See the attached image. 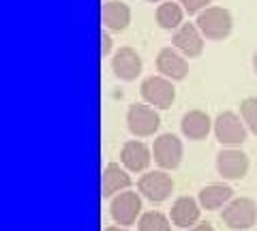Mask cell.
Instances as JSON below:
<instances>
[{
	"instance_id": "obj_1",
	"label": "cell",
	"mask_w": 257,
	"mask_h": 231,
	"mask_svg": "<svg viewBox=\"0 0 257 231\" xmlns=\"http://www.w3.org/2000/svg\"><path fill=\"white\" fill-rule=\"evenodd\" d=\"M195 24L202 30V35L210 39V41H223L234 30V18L223 7H208V9H204L197 15Z\"/></svg>"
},
{
	"instance_id": "obj_2",
	"label": "cell",
	"mask_w": 257,
	"mask_h": 231,
	"mask_svg": "<svg viewBox=\"0 0 257 231\" xmlns=\"http://www.w3.org/2000/svg\"><path fill=\"white\" fill-rule=\"evenodd\" d=\"M221 218H223L225 225H227L229 229H234V231L251 229L257 222V205H255V201L251 197L231 199V201L223 208Z\"/></svg>"
},
{
	"instance_id": "obj_3",
	"label": "cell",
	"mask_w": 257,
	"mask_h": 231,
	"mask_svg": "<svg viewBox=\"0 0 257 231\" xmlns=\"http://www.w3.org/2000/svg\"><path fill=\"white\" fill-rule=\"evenodd\" d=\"M140 92H142V99L148 103L152 107H159V109H167L174 105L176 101V88H174V82L167 79L165 75H152L146 77L140 86Z\"/></svg>"
},
{
	"instance_id": "obj_4",
	"label": "cell",
	"mask_w": 257,
	"mask_h": 231,
	"mask_svg": "<svg viewBox=\"0 0 257 231\" xmlns=\"http://www.w3.org/2000/svg\"><path fill=\"white\" fill-rule=\"evenodd\" d=\"M126 126L135 137H150V135H155L159 131L161 116L155 111V107L148 105V103L146 105L135 103V105H131L126 111Z\"/></svg>"
},
{
	"instance_id": "obj_5",
	"label": "cell",
	"mask_w": 257,
	"mask_h": 231,
	"mask_svg": "<svg viewBox=\"0 0 257 231\" xmlns=\"http://www.w3.org/2000/svg\"><path fill=\"white\" fill-rule=\"evenodd\" d=\"M214 135L216 141L223 146H240L246 139V124L242 116L234 114V111H223L214 120Z\"/></svg>"
},
{
	"instance_id": "obj_6",
	"label": "cell",
	"mask_w": 257,
	"mask_h": 231,
	"mask_svg": "<svg viewBox=\"0 0 257 231\" xmlns=\"http://www.w3.org/2000/svg\"><path fill=\"white\" fill-rule=\"evenodd\" d=\"M138 190L152 203H161L174 193V180L165 171H148L138 180Z\"/></svg>"
},
{
	"instance_id": "obj_7",
	"label": "cell",
	"mask_w": 257,
	"mask_h": 231,
	"mask_svg": "<svg viewBox=\"0 0 257 231\" xmlns=\"http://www.w3.org/2000/svg\"><path fill=\"white\" fill-rule=\"evenodd\" d=\"M140 212H142V197L138 193H133V190H122V193H118L109 203L111 218L122 227L138 222Z\"/></svg>"
},
{
	"instance_id": "obj_8",
	"label": "cell",
	"mask_w": 257,
	"mask_h": 231,
	"mask_svg": "<svg viewBox=\"0 0 257 231\" xmlns=\"http://www.w3.org/2000/svg\"><path fill=\"white\" fill-rule=\"evenodd\" d=\"M182 141L172 133L159 135L152 146V154L161 169H176L182 161Z\"/></svg>"
},
{
	"instance_id": "obj_9",
	"label": "cell",
	"mask_w": 257,
	"mask_h": 231,
	"mask_svg": "<svg viewBox=\"0 0 257 231\" xmlns=\"http://www.w3.org/2000/svg\"><path fill=\"white\" fill-rule=\"evenodd\" d=\"M172 43L182 56H189V58H197L204 52V35L197 28V24L191 22H184L180 28L174 30Z\"/></svg>"
},
{
	"instance_id": "obj_10",
	"label": "cell",
	"mask_w": 257,
	"mask_h": 231,
	"mask_svg": "<svg viewBox=\"0 0 257 231\" xmlns=\"http://www.w3.org/2000/svg\"><path fill=\"white\" fill-rule=\"evenodd\" d=\"M142 67H144L142 56L138 50H133V47H120L114 54V58H111V71H114V75L118 79H122V82L138 79L142 73Z\"/></svg>"
},
{
	"instance_id": "obj_11",
	"label": "cell",
	"mask_w": 257,
	"mask_h": 231,
	"mask_svg": "<svg viewBox=\"0 0 257 231\" xmlns=\"http://www.w3.org/2000/svg\"><path fill=\"white\" fill-rule=\"evenodd\" d=\"M216 171L225 180H242L248 171V156L242 150H223L216 156Z\"/></svg>"
},
{
	"instance_id": "obj_12",
	"label": "cell",
	"mask_w": 257,
	"mask_h": 231,
	"mask_svg": "<svg viewBox=\"0 0 257 231\" xmlns=\"http://www.w3.org/2000/svg\"><path fill=\"white\" fill-rule=\"evenodd\" d=\"M157 71L172 82H182L189 73V62L182 54H178V50L163 47L157 56Z\"/></svg>"
},
{
	"instance_id": "obj_13",
	"label": "cell",
	"mask_w": 257,
	"mask_h": 231,
	"mask_svg": "<svg viewBox=\"0 0 257 231\" xmlns=\"http://www.w3.org/2000/svg\"><path fill=\"white\" fill-rule=\"evenodd\" d=\"M180 129H182L184 137H189L191 141H202L214 129V122L210 120V116H208L206 111H202V109H191V111H187V114L182 116Z\"/></svg>"
},
{
	"instance_id": "obj_14",
	"label": "cell",
	"mask_w": 257,
	"mask_h": 231,
	"mask_svg": "<svg viewBox=\"0 0 257 231\" xmlns=\"http://www.w3.org/2000/svg\"><path fill=\"white\" fill-rule=\"evenodd\" d=\"M120 161L128 171H146L152 161V152L144 141H126L122 150H120Z\"/></svg>"
},
{
	"instance_id": "obj_15",
	"label": "cell",
	"mask_w": 257,
	"mask_h": 231,
	"mask_svg": "<svg viewBox=\"0 0 257 231\" xmlns=\"http://www.w3.org/2000/svg\"><path fill=\"white\" fill-rule=\"evenodd\" d=\"M103 24L111 33H122L131 24V9L122 0H107L103 5Z\"/></svg>"
},
{
	"instance_id": "obj_16",
	"label": "cell",
	"mask_w": 257,
	"mask_h": 231,
	"mask_svg": "<svg viewBox=\"0 0 257 231\" xmlns=\"http://www.w3.org/2000/svg\"><path fill=\"white\" fill-rule=\"evenodd\" d=\"M199 203L193 197H178L172 205L170 218L176 227H193L199 220Z\"/></svg>"
},
{
	"instance_id": "obj_17",
	"label": "cell",
	"mask_w": 257,
	"mask_h": 231,
	"mask_svg": "<svg viewBox=\"0 0 257 231\" xmlns=\"http://www.w3.org/2000/svg\"><path fill=\"white\" fill-rule=\"evenodd\" d=\"M184 7L178 3L176 5L174 0H165V3H161L157 7V24H159V28H163V30H176V28H180L182 24H184Z\"/></svg>"
},
{
	"instance_id": "obj_18",
	"label": "cell",
	"mask_w": 257,
	"mask_h": 231,
	"mask_svg": "<svg viewBox=\"0 0 257 231\" xmlns=\"http://www.w3.org/2000/svg\"><path fill=\"white\" fill-rule=\"evenodd\" d=\"M231 195H234V190H231V186H227V184L204 186L199 190V205H202L204 210H219L225 203L231 201Z\"/></svg>"
},
{
	"instance_id": "obj_19",
	"label": "cell",
	"mask_w": 257,
	"mask_h": 231,
	"mask_svg": "<svg viewBox=\"0 0 257 231\" xmlns=\"http://www.w3.org/2000/svg\"><path fill=\"white\" fill-rule=\"evenodd\" d=\"M131 186V178L124 169H120V165L109 163L103 171V197H114L120 190H126Z\"/></svg>"
},
{
	"instance_id": "obj_20",
	"label": "cell",
	"mask_w": 257,
	"mask_h": 231,
	"mask_svg": "<svg viewBox=\"0 0 257 231\" xmlns=\"http://www.w3.org/2000/svg\"><path fill=\"white\" fill-rule=\"evenodd\" d=\"M140 231H172L170 218L161 212H144L138 222Z\"/></svg>"
},
{
	"instance_id": "obj_21",
	"label": "cell",
	"mask_w": 257,
	"mask_h": 231,
	"mask_svg": "<svg viewBox=\"0 0 257 231\" xmlns=\"http://www.w3.org/2000/svg\"><path fill=\"white\" fill-rule=\"evenodd\" d=\"M240 116H242L246 129L257 135V97H248L240 103Z\"/></svg>"
},
{
	"instance_id": "obj_22",
	"label": "cell",
	"mask_w": 257,
	"mask_h": 231,
	"mask_svg": "<svg viewBox=\"0 0 257 231\" xmlns=\"http://www.w3.org/2000/svg\"><path fill=\"white\" fill-rule=\"evenodd\" d=\"M178 3L184 7V11L189 15H199L204 9L210 7V0H178Z\"/></svg>"
},
{
	"instance_id": "obj_23",
	"label": "cell",
	"mask_w": 257,
	"mask_h": 231,
	"mask_svg": "<svg viewBox=\"0 0 257 231\" xmlns=\"http://www.w3.org/2000/svg\"><path fill=\"white\" fill-rule=\"evenodd\" d=\"M101 52H103V56H107L111 52V37L107 33L101 35Z\"/></svg>"
},
{
	"instance_id": "obj_24",
	"label": "cell",
	"mask_w": 257,
	"mask_h": 231,
	"mask_svg": "<svg viewBox=\"0 0 257 231\" xmlns=\"http://www.w3.org/2000/svg\"><path fill=\"white\" fill-rule=\"evenodd\" d=\"M189 231H214V229H212L210 222H206V220H204V222H197L195 227H191Z\"/></svg>"
},
{
	"instance_id": "obj_25",
	"label": "cell",
	"mask_w": 257,
	"mask_h": 231,
	"mask_svg": "<svg viewBox=\"0 0 257 231\" xmlns=\"http://www.w3.org/2000/svg\"><path fill=\"white\" fill-rule=\"evenodd\" d=\"M105 231H128V229H124L122 225H120V227H107Z\"/></svg>"
},
{
	"instance_id": "obj_26",
	"label": "cell",
	"mask_w": 257,
	"mask_h": 231,
	"mask_svg": "<svg viewBox=\"0 0 257 231\" xmlns=\"http://www.w3.org/2000/svg\"><path fill=\"white\" fill-rule=\"evenodd\" d=\"M253 69H255V73H257V52H255V56H253Z\"/></svg>"
},
{
	"instance_id": "obj_27",
	"label": "cell",
	"mask_w": 257,
	"mask_h": 231,
	"mask_svg": "<svg viewBox=\"0 0 257 231\" xmlns=\"http://www.w3.org/2000/svg\"><path fill=\"white\" fill-rule=\"evenodd\" d=\"M146 3H165V0H146Z\"/></svg>"
}]
</instances>
